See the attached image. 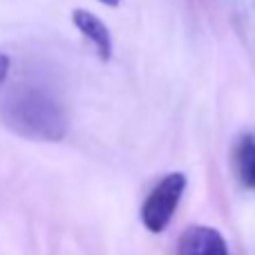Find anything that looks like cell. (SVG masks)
Returning a JSON list of instances; mask_svg holds the SVG:
<instances>
[{"instance_id": "obj_2", "label": "cell", "mask_w": 255, "mask_h": 255, "mask_svg": "<svg viewBox=\"0 0 255 255\" xmlns=\"http://www.w3.org/2000/svg\"><path fill=\"white\" fill-rule=\"evenodd\" d=\"M186 186H188V179L184 172H170L145 197L143 206H141V222L150 233H161L168 229L181 197H184Z\"/></svg>"}, {"instance_id": "obj_6", "label": "cell", "mask_w": 255, "mask_h": 255, "mask_svg": "<svg viewBox=\"0 0 255 255\" xmlns=\"http://www.w3.org/2000/svg\"><path fill=\"white\" fill-rule=\"evenodd\" d=\"M99 2H103L106 7H117V4H119L121 0H99Z\"/></svg>"}, {"instance_id": "obj_3", "label": "cell", "mask_w": 255, "mask_h": 255, "mask_svg": "<svg viewBox=\"0 0 255 255\" xmlns=\"http://www.w3.org/2000/svg\"><path fill=\"white\" fill-rule=\"evenodd\" d=\"M177 255H229V247L220 231L197 224L181 233Z\"/></svg>"}, {"instance_id": "obj_4", "label": "cell", "mask_w": 255, "mask_h": 255, "mask_svg": "<svg viewBox=\"0 0 255 255\" xmlns=\"http://www.w3.org/2000/svg\"><path fill=\"white\" fill-rule=\"evenodd\" d=\"M72 22H74L76 29L92 43V47L97 49L99 58L110 61L112 36H110V29H108L106 22H103L99 16H94L92 11H88V9H74V11H72Z\"/></svg>"}, {"instance_id": "obj_1", "label": "cell", "mask_w": 255, "mask_h": 255, "mask_svg": "<svg viewBox=\"0 0 255 255\" xmlns=\"http://www.w3.org/2000/svg\"><path fill=\"white\" fill-rule=\"evenodd\" d=\"M0 115L9 130L34 141H61L70 130L67 112L49 90L18 83L0 99Z\"/></svg>"}, {"instance_id": "obj_5", "label": "cell", "mask_w": 255, "mask_h": 255, "mask_svg": "<svg viewBox=\"0 0 255 255\" xmlns=\"http://www.w3.org/2000/svg\"><path fill=\"white\" fill-rule=\"evenodd\" d=\"M235 172L244 188L255 190V136L244 134L235 148Z\"/></svg>"}]
</instances>
